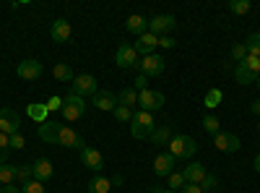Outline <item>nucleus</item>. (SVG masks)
I'll list each match as a JSON object with an SVG mask.
<instances>
[{
	"mask_svg": "<svg viewBox=\"0 0 260 193\" xmlns=\"http://www.w3.org/2000/svg\"><path fill=\"white\" fill-rule=\"evenodd\" d=\"M8 154H11V139L6 133H0V164L8 162Z\"/></svg>",
	"mask_w": 260,
	"mask_h": 193,
	"instance_id": "nucleus-35",
	"label": "nucleus"
},
{
	"mask_svg": "<svg viewBox=\"0 0 260 193\" xmlns=\"http://www.w3.org/2000/svg\"><path fill=\"white\" fill-rule=\"evenodd\" d=\"M250 113H252V115H260V99H255V102L250 104Z\"/></svg>",
	"mask_w": 260,
	"mask_h": 193,
	"instance_id": "nucleus-47",
	"label": "nucleus"
},
{
	"mask_svg": "<svg viewBox=\"0 0 260 193\" xmlns=\"http://www.w3.org/2000/svg\"><path fill=\"white\" fill-rule=\"evenodd\" d=\"M117 102L120 104H125V107H130L133 110V104H138V92L133 89V87H125L120 94H117Z\"/></svg>",
	"mask_w": 260,
	"mask_h": 193,
	"instance_id": "nucleus-26",
	"label": "nucleus"
},
{
	"mask_svg": "<svg viewBox=\"0 0 260 193\" xmlns=\"http://www.w3.org/2000/svg\"><path fill=\"white\" fill-rule=\"evenodd\" d=\"M11 139V149H24V136H21V133H13V136H8Z\"/></svg>",
	"mask_w": 260,
	"mask_h": 193,
	"instance_id": "nucleus-42",
	"label": "nucleus"
},
{
	"mask_svg": "<svg viewBox=\"0 0 260 193\" xmlns=\"http://www.w3.org/2000/svg\"><path fill=\"white\" fill-rule=\"evenodd\" d=\"M151 193H175V190H161V188H156V185H151Z\"/></svg>",
	"mask_w": 260,
	"mask_h": 193,
	"instance_id": "nucleus-50",
	"label": "nucleus"
},
{
	"mask_svg": "<svg viewBox=\"0 0 260 193\" xmlns=\"http://www.w3.org/2000/svg\"><path fill=\"white\" fill-rule=\"evenodd\" d=\"M57 133H60V123L47 120V123L39 125V139L47 141V144H57Z\"/></svg>",
	"mask_w": 260,
	"mask_h": 193,
	"instance_id": "nucleus-21",
	"label": "nucleus"
},
{
	"mask_svg": "<svg viewBox=\"0 0 260 193\" xmlns=\"http://www.w3.org/2000/svg\"><path fill=\"white\" fill-rule=\"evenodd\" d=\"M159 47H164V50H172V47H175V39H172L169 34L159 37Z\"/></svg>",
	"mask_w": 260,
	"mask_h": 193,
	"instance_id": "nucleus-43",
	"label": "nucleus"
},
{
	"mask_svg": "<svg viewBox=\"0 0 260 193\" xmlns=\"http://www.w3.org/2000/svg\"><path fill=\"white\" fill-rule=\"evenodd\" d=\"M182 185H185V175L182 173H172L169 175V190L177 193V188H182Z\"/></svg>",
	"mask_w": 260,
	"mask_h": 193,
	"instance_id": "nucleus-39",
	"label": "nucleus"
},
{
	"mask_svg": "<svg viewBox=\"0 0 260 193\" xmlns=\"http://www.w3.org/2000/svg\"><path fill=\"white\" fill-rule=\"evenodd\" d=\"M255 84H257V87H260V76H257V78H255Z\"/></svg>",
	"mask_w": 260,
	"mask_h": 193,
	"instance_id": "nucleus-51",
	"label": "nucleus"
},
{
	"mask_svg": "<svg viewBox=\"0 0 260 193\" xmlns=\"http://www.w3.org/2000/svg\"><path fill=\"white\" fill-rule=\"evenodd\" d=\"M182 175H185V183H195V185H201V183H203V178H206L208 173H206V167H203L201 162H190V164L182 170Z\"/></svg>",
	"mask_w": 260,
	"mask_h": 193,
	"instance_id": "nucleus-17",
	"label": "nucleus"
},
{
	"mask_svg": "<svg viewBox=\"0 0 260 193\" xmlns=\"http://www.w3.org/2000/svg\"><path fill=\"white\" fill-rule=\"evenodd\" d=\"M242 63H245V66H247L252 73H257V76H260V58H257V55H247Z\"/></svg>",
	"mask_w": 260,
	"mask_h": 193,
	"instance_id": "nucleus-40",
	"label": "nucleus"
},
{
	"mask_svg": "<svg viewBox=\"0 0 260 193\" xmlns=\"http://www.w3.org/2000/svg\"><path fill=\"white\" fill-rule=\"evenodd\" d=\"M245 47H247V55H257L260 58V32H255V34L247 37Z\"/></svg>",
	"mask_w": 260,
	"mask_h": 193,
	"instance_id": "nucleus-32",
	"label": "nucleus"
},
{
	"mask_svg": "<svg viewBox=\"0 0 260 193\" xmlns=\"http://www.w3.org/2000/svg\"><path fill=\"white\" fill-rule=\"evenodd\" d=\"M252 167H255V173H260V154H255V159H252Z\"/></svg>",
	"mask_w": 260,
	"mask_h": 193,
	"instance_id": "nucleus-48",
	"label": "nucleus"
},
{
	"mask_svg": "<svg viewBox=\"0 0 260 193\" xmlns=\"http://www.w3.org/2000/svg\"><path fill=\"white\" fill-rule=\"evenodd\" d=\"M151 141H154L156 146H167V144L172 141V125H159V128H154Z\"/></svg>",
	"mask_w": 260,
	"mask_h": 193,
	"instance_id": "nucleus-24",
	"label": "nucleus"
},
{
	"mask_svg": "<svg viewBox=\"0 0 260 193\" xmlns=\"http://www.w3.org/2000/svg\"><path fill=\"white\" fill-rule=\"evenodd\" d=\"M99 89H96V78L91 76V73H81V76H76L73 78V94L76 97H94Z\"/></svg>",
	"mask_w": 260,
	"mask_h": 193,
	"instance_id": "nucleus-4",
	"label": "nucleus"
},
{
	"mask_svg": "<svg viewBox=\"0 0 260 193\" xmlns=\"http://www.w3.org/2000/svg\"><path fill=\"white\" fill-rule=\"evenodd\" d=\"M42 71H45V68H42V63L34 60V58H29V60H24V63H18V68H16L18 78H24V81H34V78H39Z\"/></svg>",
	"mask_w": 260,
	"mask_h": 193,
	"instance_id": "nucleus-11",
	"label": "nucleus"
},
{
	"mask_svg": "<svg viewBox=\"0 0 260 193\" xmlns=\"http://www.w3.org/2000/svg\"><path fill=\"white\" fill-rule=\"evenodd\" d=\"M213 146L221 149V152H226V154H234L237 149H240V136H234L229 131H219L213 136Z\"/></svg>",
	"mask_w": 260,
	"mask_h": 193,
	"instance_id": "nucleus-10",
	"label": "nucleus"
},
{
	"mask_svg": "<svg viewBox=\"0 0 260 193\" xmlns=\"http://www.w3.org/2000/svg\"><path fill=\"white\" fill-rule=\"evenodd\" d=\"M175 26H177V21H175V16H169V13L151 16V18H148V32L156 34V37H164L167 32H172Z\"/></svg>",
	"mask_w": 260,
	"mask_h": 193,
	"instance_id": "nucleus-6",
	"label": "nucleus"
},
{
	"mask_svg": "<svg viewBox=\"0 0 260 193\" xmlns=\"http://www.w3.org/2000/svg\"><path fill=\"white\" fill-rule=\"evenodd\" d=\"M18 125H21V115L13 107H3L0 110V133L13 136V133H18Z\"/></svg>",
	"mask_w": 260,
	"mask_h": 193,
	"instance_id": "nucleus-5",
	"label": "nucleus"
},
{
	"mask_svg": "<svg viewBox=\"0 0 260 193\" xmlns=\"http://www.w3.org/2000/svg\"><path fill=\"white\" fill-rule=\"evenodd\" d=\"M247 58V47H245V42H242V45H234L232 47V60L237 63V66H240V63Z\"/></svg>",
	"mask_w": 260,
	"mask_h": 193,
	"instance_id": "nucleus-36",
	"label": "nucleus"
},
{
	"mask_svg": "<svg viewBox=\"0 0 260 193\" xmlns=\"http://www.w3.org/2000/svg\"><path fill=\"white\" fill-rule=\"evenodd\" d=\"M57 144L60 146H68V149H86V141L73 131V128H68V125H60V133H57Z\"/></svg>",
	"mask_w": 260,
	"mask_h": 193,
	"instance_id": "nucleus-8",
	"label": "nucleus"
},
{
	"mask_svg": "<svg viewBox=\"0 0 260 193\" xmlns=\"http://www.w3.org/2000/svg\"><path fill=\"white\" fill-rule=\"evenodd\" d=\"M16 180V167L13 164H0V185H13Z\"/></svg>",
	"mask_w": 260,
	"mask_h": 193,
	"instance_id": "nucleus-29",
	"label": "nucleus"
},
{
	"mask_svg": "<svg viewBox=\"0 0 260 193\" xmlns=\"http://www.w3.org/2000/svg\"><path fill=\"white\" fill-rule=\"evenodd\" d=\"M175 157H172L169 152H164V154H159L156 159H154V175L156 178H169L172 173H175Z\"/></svg>",
	"mask_w": 260,
	"mask_h": 193,
	"instance_id": "nucleus-14",
	"label": "nucleus"
},
{
	"mask_svg": "<svg viewBox=\"0 0 260 193\" xmlns=\"http://www.w3.org/2000/svg\"><path fill=\"white\" fill-rule=\"evenodd\" d=\"M250 8H252V3H250V0H232V3H229V11H232V13H237V16L247 13Z\"/></svg>",
	"mask_w": 260,
	"mask_h": 193,
	"instance_id": "nucleus-34",
	"label": "nucleus"
},
{
	"mask_svg": "<svg viewBox=\"0 0 260 193\" xmlns=\"http://www.w3.org/2000/svg\"><path fill=\"white\" fill-rule=\"evenodd\" d=\"M125 29L130 32V34H146L148 32V18L146 16H141V13H133L127 21H125Z\"/></svg>",
	"mask_w": 260,
	"mask_h": 193,
	"instance_id": "nucleus-18",
	"label": "nucleus"
},
{
	"mask_svg": "<svg viewBox=\"0 0 260 193\" xmlns=\"http://www.w3.org/2000/svg\"><path fill=\"white\" fill-rule=\"evenodd\" d=\"M81 162L89 167V170H94V173H102L104 170V157L96 152L94 146H86V149H81Z\"/></svg>",
	"mask_w": 260,
	"mask_h": 193,
	"instance_id": "nucleus-13",
	"label": "nucleus"
},
{
	"mask_svg": "<svg viewBox=\"0 0 260 193\" xmlns=\"http://www.w3.org/2000/svg\"><path fill=\"white\" fill-rule=\"evenodd\" d=\"M86 107H89V102H86L83 97H76V94H68V97H62V118L65 120H78L83 113H86Z\"/></svg>",
	"mask_w": 260,
	"mask_h": 193,
	"instance_id": "nucleus-3",
	"label": "nucleus"
},
{
	"mask_svg": "<svg viewBox=\"0 0 260 193\" xmlns=\"http://www.w3.org/2000/svg\"><path fill=\"white\" fill-rule=\"evenodd\" d=\"M138 104H141V110H146V113L154 115L156 110H161V107H164V94H161V92L146 89V92L138 94Z\"/></svg>",
	"mask_w": 260,
	"mask_h": 193,
	"instance_id": "nucleus-7",
	"label": "nucleus"
},
{
	"mask_svg": "<svg viewBox=\"0 0 260 193\" xmlns=\"http://www.w3.org/2000/svg\"><path fill=\"white\" fill-rule=\"evenodd\" d=\"M138 68H141V73L148 76V78H151V76H159V73L164 71V58L156 55V52H154V55H146L143 60H138Z\"/></svg>",
	"mask_w": 260,
	"mask_h": 193,
	"instance_id": "nucleus-9",
	"label": "nucleus"
},
{
	"mask_svg": "<svg viewBox=\"0 0 260 193\" xmlns=\"http://www.w3.org/2000/svg\"><path fill=\"white\" fill-rule=\"evenodd\" d=\"M115 63H117L120 68H138V52H136V47H130V45L117 47Z\"/></svg>",
	"mask_w": 260,
	"mask_h": 193,
	"instance_id": "nucleus-12",
	"label": "nucleus"
},
{
	"mask_svg": "<svg viewBox=\"0 0 260 193\" xmlns=\"http://www.w3.org/2000/svg\"><path fill=\"white\" fill-rule=\"evenodd\" d=\"M31 167H34V180H39V183H47L52 178V173H55L50 159H37Z\"/></svg>",
	"mask_w": 260,
	"mask_h": 193,
	"instance_id": "nucleus-20",
	"label": "nucleus"
},
{
	"mask_svg": "<svg viewBox=\"0 0 260 193\" xmlns=\"http://www.w3.org/2000/svg\"><path fill=\"white\" fill-rule=\"evenodd\" d=\"M91 104L96 107V110L110 113V110H115V107H117L120 102H117V97H115L112 92H96V94L91 97Z\"/></svg>",
	"mask_w": 260,
	"mask_h": 193,
	"instance_id": "nucleus-16",
	"label": "nucleus"
},
{
	"mask_svg": "<svg viewBox=\"0 0 260 193\" xmlns=\"http://www.w3.org/2000/svg\"><path fill=\"white\" fill-rule=\"evenodd\" d=\"M110 183H112V185H122V175H115Z\"/></svg>",
	"mask_w": 260,
	"mask_h": 193,
	"instance_id": "nucleus-49",
	"label": "nucleus"
},
{
	"mask_svg": "<svg viewBox=\"0 0 260 193\" xmlns=\"http://www.w3.org/2000/svg\"><path fill=\"white\" fill-rule=\"evenodd\" d=\"M156 45H159V37H156V34H151V32H146V34L138 37V42H136L133 47H136L138 55L146 58V55H154V47H156Z\"/></svg>",
	"mask_w": 260,
	"mask_h": 193,
	"instance_id": "nucleus-15",
	"label": "nucleus"
},
{
	"mask_svg": "<svg viewBox=\"0 0 260 193\" xmlns=\"http://www.w3.org/2000/svg\"><path fill=\"white\" fill-rule=\"evenodd\" d=\"M167 146H169V154L175 157V159H190L195 152H198V144H195V139H190V136H185V133L172 136V141H169Z\"/></svg>",
	"mask_w": 260,
	"mask_h": 193,
	"instance_id": "nucleus-2",
	"label": "nucleus"
},
{
	"mask_svg": "<svg viewBox=\"0 0 260 193\" xmlns=\"http://www.w3.org/2000/svg\"><path fill=\"white\" fill-rule=\"evenodd\" d=\"M16 180H21V185H26L29 180H34V167L18 164V167H16Z\"/></svg>",
	"mask_w": 260,
	"mask_h": 193,
	"instance_id": "nucleus-30",
	"label": "nucleus"
},
{
	"mask_svg": "<svg viewBox=\"0 0 260 193\" xmlns=\"http://www.w3.org/2000/svg\"><path fill=\"white\" fill-rule=\"evenodd\" d=\"M110 188H112V183H110V178H104V175H96L89 183V193H110Z\"/></svg>",
	"mask_w": 260,
	"mask_h": 193,
	"instance_id": "nucleus-27",
	"label": "nucleus"
},
{
	"mask_svg": "<svg viewBox=\"0 0 260 193\" xmlns=\"http://www.w3.org/2000/svg\"><path fill=\"white\" fill-rule=\"evenodd\" d=\"M133 89L141 94V92H146L148 89V76H143V73H138L136 76V81H133Z\"/></svg>",
	"mask_w": 260,
	"mask_h": 193,
	"instance_id": "nucleus-41",
	"label": "nucleus"
},
{
	"mask_svg": "<svg viewBox=\"0 0 260 193\" xmlns=\"http://www.w3.org/2000/svg\"><path fill=\"white\" fill-rule=\"evenodd\" d=\"M47 104H42V102H34V104H29V110H26V115L34 120V123H47Z\"/></svg>",
	"mask_w": 260,
	"mask_h": 193,
	"instance_id": "nucleus-22",
	"label": "nucleus"
},
{
	"mask_svg": "<svg viewBox=\"0 0 260 193\" xmlns=\"http://www.w3.org/2000/svg\"><path fill=\"white\" fill-rule=\"evenodd\" d=\"M154 115L146 113V110H136L133 113V120H130V136L133 139H151L154 133Z\"/></svg>",
	"mask_w": 260,
	"mask_h": 193,
	"instance_id": "nucleus-1",
	"label": "nucleus"
},
{
	"mask_svg": "<svg viewBox=\"0 0 260 193\" xmlns=\"http://www.w3.org/2000/svg\"><path fill=\"white\" fill-rule=\"evenodd\" d=\"M255 78H257V73H252L245 63H240V66L234 68V81L237 84H255Z\"/></svg>",
	"mask_w": 260,
	"mask_h": 193,
	"instance_id": "nucleus-25",
	"label": "nucleus"
},
{
	"mask_svg": "<svg viewBox=\"0 0 260 193\" xmlns=\"http://www.w3.org/2000/svg\"><path fill=\"white\" fill-rule=\"evenodd\" d=\"M257 131H260V125H257Z\"/></svg>",
	"mask_w": 260,
	"mask_h": 193,
	"instance_id": "nucleus-52",
	"label": "nucleus"
},
{
	"mask_svg": "<svg viewBox=\"0 0 260 193\" xmlns=\"http://www.w3.org/2000/svg\"><path fill=\"white\" fill-rule=\"evenodd\" d=\"M216 185H219V178H216V175H206L203 183H201V190L203 193H211V190H216Z\"/></svg>",
	"mask_w": 260,
	"mask_h": 193,
	"instance_id": "nucleus-38",
	"label": "nucleus"
},
{
	"mask_svg": "<svg viewBox=\"0 0 260 193\" xmlns=\"http://www.w3.org/2000/svg\"><path fill=\"white\" fill-rule=\"evenodd\" d=\"M203 128H206V133L216 136V133L221 131V123H219V118H216V115H206L203 118Z\"/></svg>",
	"mask_w": 260,
	"mask_h": 193,
	"instance_id": "nucleus-31",
	"label": "nucleus"
},
{
	"mask_svg": "<svg viewBox=\"0 0 260 193\" xmlns=\"http://www.w3.org/2000/svg\"><path fill=\"white\" fill-rule=\"evenodd\" d=\"M52 76L62 84H73V78H76V73H73V68L68 66V63H57V66L52 68Z\"/></svg>",
	"mask_w": 260,
	"mask_h": 193,
	"instance_id": "nucleus-23",
	"label": "nucleus"
},
{
	"mask_svg": "<svg viewBox=\"0 0 260 193\" xmlns=\"http://www.w3.org/2000/svg\"><path fill=\"white\" fill-rule=\"evenodd\" d=\"M47 110L52 113V110H62V97H52L50 102H47Z\"/></svg>",
	"mask_w": 260,
	"mask_h": 193,
	"instance_id": "nucleus-44",
	"label": "nucleus"
},
{
	"mask_svg": "<svg viewBox=\"0 0 260 193\" xmlns=\"http://www.w3.org/2000/svg\"><path fill=\"white\" fill-rule=\"evenodd\" d=\"M50 34H52L55 42H68L71 34H73V29H71V24L65 18H57L55 24H52V29H50Z\"/></svg>",
	"mask_w": 260,
	"mask_h": 193,
	"instance_id": "nucleus-19",
	"label": "nucleus"
},
{
	"mask_svg": "<svg viewBox=\"0 0 260 193\" xmlns=\"http://www.w3.org/2000/svg\"><path fill=\"white\" fill-rule=\"evenodd\" d=\"M0 193H21V188H16V185H3V188H0Z\"/></svg>",
	"mask_w": 260,
	"mask_h": 193,
	"instance_id": "nucleus-46",
	"label": "nucleus"
},
{
	"mask_svg": "<svg viewBox=\"0 0 260 193\" xmlns=\"http://www.w3.org/2000/svg\"><path fill=\"white\" fill-rule=\"evenodd\" d=\"M112 115H115L120 123H130V120H133V110H130V107H125V104H117L115 110H112Z\"/></svg>",
	"mask_w": 260,
	"mask_h": 193,
	"instance_id": "nucleus-33",
	"label": "nucleus"
},
{
	"mask_svg": "<svg viewBox=\"0 0 260 193\" xmlns=\"http://www.w3.org/2000/svg\"><path fill=\"white\" fill-rule=\"evenodd\" d=\"M21 193H45V183H39V180H29L26 185H21Z\"/></svg>",
	"mask_w": 260,
	"mask_h": 193,
	"instance_id": "nucleus-37",
	"label": "nucleus"
},
{
	"mask_svg": "<svg viewBox=\"0 0 260 193\" xmlns=\"http://www.w3.org/2000/svg\"><path fill=\"white\" fill-rule=\"evenodd\" d=\"M221 99H224L221 89H208V92H206V99H203V104L208 107V110H216V107L221 104Z\"/></svg>",
	"mask_w": 260,
	"mask_h": 193,
	"instance_id": "nucleus-28",
	"label": "nucleus"
},
{
	"mask_svg": "<svg viewBox=\"0 0 260 193\" xmlns=\"http://www.w3.org/2000/svg\"><path fill=\"white\" fill-rule=\"evenodd\" d=\"M180 193H203V190H201V185H195V183H185L180 188Z\"/></svg>",
	"mask_w": 260,
	"mask_h": 193,
	"instance_id": "nucleus-45",
	"label": "nucleus"
}]
</instances>
